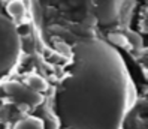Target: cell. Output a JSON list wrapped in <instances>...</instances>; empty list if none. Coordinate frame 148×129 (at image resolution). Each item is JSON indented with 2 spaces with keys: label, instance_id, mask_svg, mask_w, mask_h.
I'll list each match as a JSON object with an SVG mask.
<instances>
[{
  "label": "cell",
  "instance_id": "3957f363",
  "mask_svg": "<svg viewBox=\"0 0 148 129\" xmlns=\"http://www.w3.org/2000/svg\"><path fill=\"white\" fill-rule=\"evenodd\" d=\"M3 90L6 95H11L12 98H15L18 102H24V104H29L32 107L40 105L43 102V96L42 93L34 92L30 87L24 86L18 81H8L3 84Z\"/></svg>",
  "mask_w": 148,
  "mask_h": 129
},
{
  "label": "cell",
  "instance_id": "6da1fadb",
  "mask_svg": "<svg viewBox=\"0 0 148 129\" xmlns=\"http://www.w3.org/2000/svg\"><path fill=\"white\" fill-rule=\"evenodd\" d=\"M56 93V111L66 129H123L136 102L135 84L118 51L102 39H81Z\"/></svg>",
  "mask_w": 148,
  "mask_h": 129
},
{
  "label": "cell",
  "instance_id": "52a82bcc",
  "mask_svg": "<svg viewBox=\"0 0 148 129\" xmlns=\"http://www.w3.org/2000/svg\"><path fill=\"white\" fill-rule=\"evenodd\" d=\"M8 12L11 14L12 18H21L24 15V5L21 0H12V2L8 5Z\"/></svg>",
  "mask_w": 148,
  "mask_h": 129
},
{
  "label": "cell",
  "instance_id": "277c9868",
  "mask_svg": "<svg viewBox=\"0 0 148 129\" xmlns=\"http://www.w3.org/2000/svg\"><path fill=\"white\" fill-rule=\"evenodd\" d=\"M123 0H93L96 18L102 26H109L115 23L121 9Z\"/></svg>",
  "mask_w": 148,
  "mask_h": 129
},
{
  "label": "cell",
  "instance_id": "5b68a950",
  "mask_svg": "<svg viewBox=\"0 0 148 129\" xmlns=\"http://www.w3.org/2000/svg\"><path fill=\"white\" fill-rule=\"evenodd\" d=\"M14 129H45V123L39 117L29 116V117L21 119L20 122H16Z\"/></svg>",
  "mask_w": 148,
  "mask_h": 129
},
{
  "label": "cell",
  "instance_id": "7a4b0ae2",
  "mask_svg": "<svg viewBox=\"0 0 148 129\" xmlns=\"http://www.w3.org/2000/svg\"><path fill=\"white\" fill-rule=\"evenodd\" d=\"M21 51V38L16 26L0 14V78L9 74L16 63Z\"/></svg>",
  "mask_w": 148,
  "mask_h": 129
},
{
  "label": "cell",
  "instance_id": "8992f818",
  "mask_svg": "<svg viewBox=\"0 0 148 129\" xmlns=\"http://www.w3.org/2000/svg\"><path fill=\"white\" fill-rule=\"evenodd\" d=\"M25 86H27V87H30L32 90H34V92H39V93L48 90V83H47V80L42 78L40 75H36V74L27 77V80H25Z\"/></svg>",
  "mask_w": 148,
  "mask_h": 129
}]
</instances>
